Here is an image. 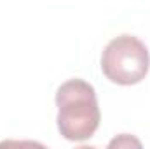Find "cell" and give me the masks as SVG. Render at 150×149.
<instances>
[{"instance_id": "1", "label": "cell", "mask_w": 150, "mask_h": 149, "mask_svg": "<svg viewBox=\"0 0 150 149\" xmlns=\"http://www.w3.org/2000/svg\"><path fill=\"white\" fill-rule=\"evenodd\" d=\"M58 130L70 142L91 139L101 121L96 90L84 79H70L56 91Z\"/></svg>"}, {"instance_id": "2", "label": "cell", "mask_w": 150, "mask_h": 149, "mask_svg": "<svg viewBox=\"0 0 150 149\" xmlns=\"http://www.w3.org/2000/svg\"><path fill=\"white\" fill-rule=\"evenodd\" d=\"M150 70V53L147 46L134 35L113 37L101 54L103 75L120 86L142 82Z\"/></svg>"}, {"instance_id": "3", "label": "cell", "mask_w": 150, "mask_h": 149, "mask_svg": "<svg viewBox=\"0 0 150 149\" xmlns=\"http://www.w3.org/2000/svg\"><path fill=\"white\" fill-rule=\"evenodd\" d=\"M131 146H134V148H142V142H140L138 139L127 135V133H122V135L115 137L112 142L108 144V148H131Z\"/></svg>"}]
</instances>
